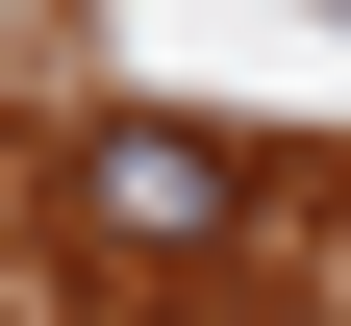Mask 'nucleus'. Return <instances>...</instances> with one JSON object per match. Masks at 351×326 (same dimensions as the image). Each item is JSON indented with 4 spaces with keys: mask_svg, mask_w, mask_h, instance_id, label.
<instances>
[{
    "mask_svg": "<svg viewBox=\"0 0 351 326\" xmlns=\"http://www.w3.org/2000/svg\"><path fill=\"white\" fill-rule=\"evenodd\" d=\"M51 226H75V276H226V226H251V151H226V126H151V101H101V126H75V176H51Z\"/></svg>",
    "mask_w": 351,
    "mask_h": 326,
    "instance_id": "obj_1",
    "label": "nucleus"
}]
</instances>
